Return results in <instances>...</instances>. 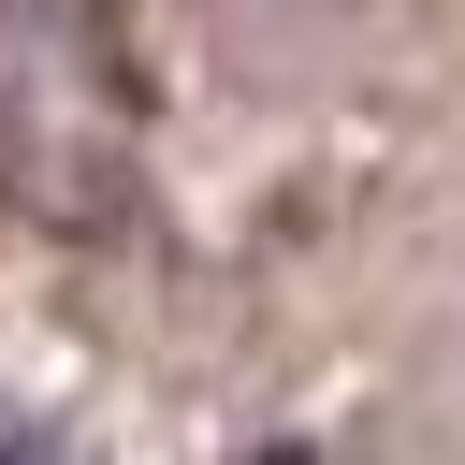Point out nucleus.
<instances>
[{
  "mask_svg": "<svg viewBox=\"0 0 465 465\" xmlns=\"http://www.w3.org/2000/svg\"><path fill=\"white\" fill-rule=\"evenodd\" d=\"M0 465H87L58 421H29V407H0Z\"/></svg>",
  "mask_w": 465,
  "mask_h": 465,
  "instance_id": "obj_1",
  "label": "nucleus"
}]
</instances>
